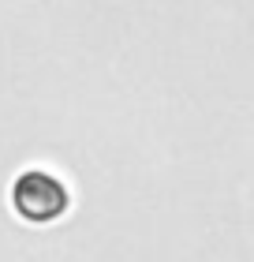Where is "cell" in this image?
<instances>
[{
  "label": "cell",
  "instance_id": "obj_1",
  "mask_svg": "<svg viewBox=\"0 0 254 262\" xmlns=\"http://www.w3.org/2000/svg\"><path fill=\"white\" fill-rule=\"evenodd\" d=\"M64 206H67V191H64V184H60L56 176L41 172V169L19 176V184H15V210L27 221H53V217L64 213Z\"/></svg>",
  "mask_w": 254,
  "mask_h": 262
}]
</instances>
